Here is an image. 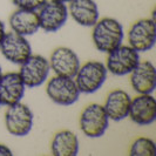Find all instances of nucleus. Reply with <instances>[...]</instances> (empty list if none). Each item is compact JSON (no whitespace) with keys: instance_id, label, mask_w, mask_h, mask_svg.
Listing matches in <instances>:
<instances>
[{"instance_id":"16","label":"nucleus","mask_w":156,"mask_h":156,"mask_svg":"<svg viewBox=\"0 0 156 156\" xmlns=\"http://www.w3.org/2000/svg\"><path fill=\"white\" fill-rule=\"evenodd\" d=\"M69 14L80 26L93 27L99 20V7L94 0H72Z\"/></svg>"},{"instance_id":"15","label":"nucleus","mask_w":156,"mask_h":156,"mask_svg":"<svg viewBox=\"0 0 156 156\" xmlns=\"http://www.w3.org/2000/svg\"><path fill=\"white\" fill-rule=\"evenodd\" d=\"M8 23L12 31L23 37L32 35L40 30L39 18L35 11L18 8L9 16Z\"/></svg>"},{"instance_id":"20","label":"nucleus","mask_w":156,"mask_h":156,"mask_svg":"<svg viewBox=\"0 0 156 156\" xmlns=\"http://www.w3.org/2000/svg\"><path fill=\"white\" fill-rule=\"evenodd\" d=\"M47 0H12V4L21 9H30L37 11L39 9Z\"/></svg>"},{"instance_id":"14","label":"nucleus","mask_w":156,"mask_h":156,"mask_svg":"<svg viewBox=\"0 0 156 156\" xmlns=\"http://www.w3.org/2000/svg\"><path fill=\"white\" fill-rule=\"evenodd\" d=\"M130 83L139 94H151L156 87L155 66L150 61H140L130 73Z\"/></svg>"},{"instance_id":"13","label":"nucleus","mask_w":156,"mask_h":156,"mask_svg":"<svg viewBox=\"0 0 156 156\" xmlns=\"http://www.w3.org/2000/svg\"><path fill=\"white\" fill-rule=\"evenodd\" d=\"M25 83L19 73L9 72L0 78V103L12 106L21 101L25 95Z\"/></svg>"},{"instance_id":"7","label":"nucleus","mask_w":156,"mask_h":156,"mask_svg":"<svg viewBox=\"0 0 156 156\" xmlns=\"http://www.w3.org/2000/svg\"><path fill=\"white\" fill-rule=\"evenodd\" d=\"M0 52L7 61L21 65L32 55V47L26 37L12 31L5 34L0 44Z\"/></svg>"},{"instance_id":"2","label":"nucleus","mask_w":156,"mask_h":156,"mask_svg":"<svg viewBox=\"0 0 156 156\" xmlns=\"http://www.w3.org/2000/svg\"><path fill=\"white\" fill-rule=\"evenodd\" d=\"M108 70L100 61L90 60L80 66L75 78V83L80 93L93 94L98 92L107 79Z\"/></svg>"},{"instance_id":"25","label":"nucleus","mask_w":156,"mask_h":156,"mask_svg":"<svg viewBox=\"0 0 156 156\" xmlns=\"http://www.w3.org/2000/svg\"><path fill=\"white\" fill-rule=\"evenodd\" d=\"M0 106H1V103H0Z\"/></svg>"},{"instance_id":"23","label":"nucleus","mask_w":156,"mask_h":156,"mask_svg":"<svg viewBox=\"0 0 156 156\" xmlns=\"http://www.w3.org/2000/svg\"><path fill=\"white\" fill-rule=\"evenodd\" d=\"M58 1H61V2H65V4H66V2H69V1H72V0H58Z\"/></svg>"},{"instance_id":"8","label":"nucleus","mask_w":156,"mask_h":156,"mask_svg":"<svg viewBox=\"0 0 156 156\" xmlns=\"http://www.w3.org/2000/svg\"><path fill=\"white\" fill-rule=\"evenodd\" d=\"M129 46L135 51L148 52L155 46L156 27L153 19H141L132 25L128 32Z\"/></svg>"},{"instance_id":"21","label":"nucleus","mask_w":156,"mask_h":156,"mask_svg":"<svg viewBox=\"0 0 156 156\" xmlns=\"http://www.w3.org/2000/svg\"><path fill=\"white\" fill-rule=\"evenodd\" d=\"M12 155H13L12 150L8 148L7 146L0 143V156H12Z\"/></svg>"},{"instance_id":"4","label":"nucleus","mask_w":156,"mask_h":156,"mask_svg":"<svg viewBox=\"0 0 156 156\" xmlns=\"http://www.w3.org/2000/svg\"><path fill=\"white\" fill-rule=\"evenodd\" d=\"M34 122V115L31 108L21 102L8 106L5 114V126L11 135L16 137H23L32 130Z\"/></svg>"},{"instance_id":"24","label":"nucleus","mask_w":156,"mask_h":156,"mask_svg":"<svg viewBox=\"0 0 156 156\" xmlns=\"http://www.w3.org/2000/svg\"><path fill=\"white\" fill-rule=\"evenodd\" d=\"M1 75H2V69H1V66H0V78H1Z\"/></svg>"},{"instance_id":"10","label":"nucleus","mask_w":156,"mask_h":156,"mask_svg":"<svg viewBox=\"0 0 156 156\" xmlns=\"http://www.w3.org/2000/svg\"><path fill=\"white\" fill-rule=\"evenodd\" d=\"M20 66L21 67L19 74L23 79L25 86L28 88H35L44 85L51 70L48 60L41 55L32 54Z\"/></svg>"},{"instance_id":"17","label":"nucleus","mask_w":156,"mask_h":156,"mask_svg":"<svg viewBox=\"0 0 156 156\" xmlns=\"http://www.w3.org/2000/svg\"><path fill=\"white\" fill-rule=\"evenodd\" d=\"M130 101L132 98L127 92L122 89H115L108 94L103 108L110 120L121 121L128 116Z\"/></svg>"},{"instance_id":"11","label":"nucleus","mask_w":156,"mask_h":156,"mask_svg":"<svg viewBox=\"0 0 156 156\" xmlns=\"http://www.w3.org/2000/svg\"><path fill=\"white\" fill-rule=\"evenodd\" d=\"M48 62L55 75L60 76L74 78L80 68V59L78 54L68 47H58L54 49Z\"/></svg>"},{"instance_id":"3","label":"nucleus","mask_w":156,"mask_h":156,"mask_svg":"<svg viewBox=\"0 0 156 156\" xmlns=\"http://www.w3.org/2000/svg\"><path fill=\"white\" fill-rule=\"evenodd\" d=\"M109 126V117L99 103H92L82 110L80 115V129L90 139L101 137Z\"/></svg>"},{"instance_id":"1","label":"nucleus","mask_w":156,"mask_h":156,"mask_svg":"<svg viewBox=\"0 0 156 156\" xmlns=\"http://www.w3.org/2000/svg\"><path fill=\"white\" fill-rule=\"evenodd\" d=\"M92 39L94 46L102 53H109L122 45L123 27L114 18H103L93 26Z\"/></svg>"},{"instance_id":"18","label":"nucleus","mask_w":156,"mask_h":156,"mask_svg":"<svg viewBox=\"0 0 156 156\" xmlns=\"http://www.w3.org/2000/svg\"><path fill=\"white\" fill-rule=\"evenodd\" d=\"M51 150L54 156H76L79 153V139L70 130H61L52 140Z\"/></svg>"},{"instance_id":"22","label":"nucleus","mask_w":156,"mask_h":156,"mask_svg":"<svg viewBox=\"0 0 156 156\" xmlns=\"http://www.w3.org/2000/svg\"><path fill=\"white\" fill-rule=\"evenodd\" d=\"M5 34H6V32H5V23H2V20L0 19V44H1V41L4 39Z\"/></svg>"},{"instance_id":"19","label":"nucleus","mask_w":156,"mask_h":156,"mask_svg":"<svg viewBox=\"0 0 156 156\" xmlns=\"http://www.w3.org/2000/svg\"><path fill=\"white\" fill-rule=\"evenodd\" d=\"M156 154L155 142L148 137H139L133 142L129 155L132 156H154Z\"/></svg>"},{"instance_id":"12","label":"nucleus","mask_w":156,"mask_h":156,"mask_svg":"<svg viewBox=\"0 0 156 156\" xmlns=\"http://www.w3.org/2000/svg\"><path fill=\"white\" fill-rule=\"evenodd\" d=\"M128 116L137 126H149L156 120V100L151 94H140L132 99Z\"/></svg>"},{"instance_id":"5","label":"nucleus","mask_w":156,"mask_h":156,"mask_svg":"<svg viewBox=\"0 0 156 156\" xmlns=\"http://www.w3.org/2000/svg\"><path fill=\"white\" fill-rule=\"evenodd\" d=\"M46 93L52 101L59 106H70L79 100L80 90L73 78L55 75L46 87Z\"/></svg>"},{"instance_id":"6","label":"nucleus","mask_w":156,"mask_h":156,"mask_svg":"<svg viewBox=\"0 0 156 156\" xmlns=\"http://www.w3.org/2000/svg\"><path fill=\"white\" fill-rule=\"evenodd\" d=\"M140 62V54L130 46H119L108 53L106 68L113 75L123 76L130 74Z\"/></svg>"},{"instance_id":"9","label":"nucleus","mask_w":156,"mask_h":156,"mask_svg":"<svg viewBox=\"0 0 156 156\" xmlns=\"http://www.w3.org/2000/svg\"><path fill=\"white\" fill-rule=\"evenodd\" d=\"M40 28L47 33L58 32L67 21L68 8L65 2L58 0L46 1L38 12Z\"/></svg>"}]
</instances>
